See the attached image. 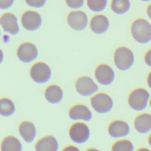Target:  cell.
<instances>
[{
  "mask_svg": "<svg viewBox=\"0 0 151 151\" xmlns=\"http://www.w3.org/2000/svg\"><path fill=\"white\" fill-rule=\"evenodd\" d=\"M129 0H112L111 8L112 11L117 14H123L127 12L130 8Z\"/></svg>",
  "mask_w": 151,
  "mask_h": 151,
  "instance_id": "44dd1931",
  "label": "cell"
},
{
  "mask_svg": "<svg viewBox=\"0 0 151 151\" xmlns=\"http://www.w3.org/2000/svg\"><path fill=\"white\" fill-rule=\"evenodd\" d=\"M0 22L3 29L11 34H16L19 31V27L17 23V18L12 13L4 14L0 19Z\"/></svg>",
  "mask_w": 151,
  "mask_h": 151,
  "instance_id": "4fadbf2b",
  "label": "cell"
},
{
  "mask_svg": "<svg viewBox=\"0 0 151 151\" xmlns=\"http://www.w3.org/2000/svg\"><path fill=\"white\" fill-rule=\"evenodd\" d=\"M69 135L73 141L78 143H82L88 140L90 130L86 124L82 122H76L70 127Z\"/></svg>",
  "mask_w": 151,
  "mask_h": 151,
  "instance_id": "8992f818",
  "label": "cell"
},
{
  "mask_svg": "<svg viewBox=\"0 0 151 151\" xmlns=\"http://www.w3.org/2000/svg\"><path fill=\"white\" fill-rule=\"evenodd\" d=\"M134 55L127 47H120L117 48L114 54V61L116 67L121 70L129 69L134 63Z\"/></svg>",
  "mask_w": 151,
  "mask_h": 151,
  "instance_id": "3957f363",
  "label": "cell"
},
{
  "mask_svg": "<svg viewBox=\"0 0 151 151\" xmlns=\"http://www.w3.org/2000/svg\"><path fill=\"white\" fill-rule=\"evenodd\" d=\"M30 76L35 82L44 83L51 77V70L49 66L44 63H35L31 68Z\"/></svg>",
  "mask_w": 151,
  "mask_h": 151,
  "instance_id": "5b68a950",
  "label": "cell"
},
{
  "mask_svg": "<svg viewBox=\"0 0 151 151\" xmlns=\"http://www.w3.org/2000/svg\"><path fill=\"white\" fill-rule=\"evenodd\" d=\"M131 33L137 42L147 44L151 41V24L143 18L137 19L132 24Z\"/></svg>",
  "mask_w": 151,
  "mask_h": 151,
  "instance_id": "6da1fadb",
  "label": "cell"
},
{
  "mask_svg": "<svg viewBox=\"0 0 151 151\" xmlns=\"http://www.w3.org/2000/svg\"><path fill=\"white\" fill-rule=\"evenodd\" d=\"M134 126L138 132L142 134L151 131V114L144 113L138 115L134 119Z\"/></svg>",
  "mask_w": 151,
  "mask_h": 151,
  "instance_id": "5bb4252c",
  "label": "cell"
},
{
  "mask_svg": "<svg viewBox=\"0 0 151 151\" xmlns=\"http://www.w3.org/2000/svg\"><path fill=\"white\" fill-rule=\"evenodd\" d=\"M106 4L107 0H87V4L88 8L96 12L103 10Z\"/></svg>",
  "mask_w": 151,
  "mask_h": 151,
  "instance_id": "cb8c5ba5",
  "label": "cell"
},
{
  "mask_svg": "<svg viewBox=\"0 0 151 151\" xmlns=\"http://www.w3.org/2000/svg\"><path fill=\"white\" fill-rule=\"evenodd\" d=\"M145 61L146 65L151 67V49L149 50L145 55Z\"/></svg>",
  "mask_w": 151,
  "mask_h": 151,
  "instance_id": "83f0119b",
  "label": "cell"
},
{
  "mask_svg": "<svg viewBox=\"0 0 151 151\" xmlns=\"http://www.w3.org/2000/svg\"><path fill=\"white\" fill-rule=\"evenodd\" d=\"M19 132L23 139L27 142H31L34 140L36 130L34 124L28 121H24L19 126Z\"/></svg>",
  "mask_w": 151,
  "mask_h": 151,
  "instance_id": "ac0fdd59",
  "label": "cell"
},
{
  "mask_svg": "<svg viewBox=\"0 0 151 151\" xmlns=\"http://www.w3.org/2000/svg\"><path fill=\"white\" fill-rule=\"evenodd\" d=\"M71 119H82L88 121L91 119L92 114L88 107L83 104H77L71 107L68 113Z\"/></svg>",
  "mask_w": 151,
  "mask_h": 151,
  "instance_id": "9a60e30c",
  "label": "cell"
},
{
  "mask_svg": "<svg viewBox=\"0 0 151 151\" xmlns=\"http://www.w3.org/2000/svg\"><path fill=\"white\" fill-rule=\"evenodd\" d=\"M109 134L113 137L119 138L127 136L130 132V127L127 123L117 120L110 123L108 126Z\"/></svg>",
  "mask_w": 151,
  "mask_h": 151,
  "instance_id": "7c38bea8",
  "label": "cell"
},
{
  "mask_svg": "<svg viewBox=\"0 0 151 151\" xmlns=\"http://www.w3.org/2000/svg\"><path fill=\"white\" fill-rule=\"evenodd\" d=\"M148 143H149V145L151 146V134L149 135V136L148 137Z\"/></svg>",
  "mask_w": 151,
  "mask_h": 151,
  "instance_id": "1f68e13d",
  "label": "cell"
},
{
  "mask_svg": "<svg viewBox=\"0 0 151 151\" xmlns=\"http://www.w3.org/2000/svg\"><path fill=\"white\" fill-rule=\"evenodd\" d=\"M46 0H25L27 4L32 7L40 8L42 6Z\"/></svg>",
  "mask_w": 151,
  "mask_h": 151,
  "instance_id": "484cf974",
  "label": "cell"
},
{
  "mask_svg": "<svg viewBox=\"0 0 151 151\" xmlns=\"http://www.w3.org/2000/svg\"><path fill=\"white\" fill-rule=\"evenodd\" d=\"M141 1H144V2H148V1H151V0H141Z\"/></svg>",
  "mask_w": 151,
  "mask_h": 151,
  "instance_id": "836d02e7",
  "label": "cell"
},
{
  "mask_svg": "<svg viewBox=\"0 0 151 151\" xmlns=\"http://www.w3.org/2000/svg\"><path fill=\"white\" fill-rule=\"evenodd\" d=\"M45 97L47 101L51 103H57L63 98V91L61 88L55 84L48 86L45 91Z\"/></svg>",
  "mask_w": 151,
  "mask_h": 151,
  "instance_id": "d6986e66",
  "label": "cell"
},
{
  "mask_svg": "<svg viewBox=\"0 0 151 151\" xmlns=\"http://www.w3.org/2000/svg\"><path fill=\"white\" fill-rule=\"evenodd\" d=\"M14 0H0V8L5 9L9 8L13 4Z\"/></svg>",
  "mask_w": 151,
  "mask_h": 151,
  "instance_id": "4316f807",
  "label": "cell"
},
{
  "mask_svg": "<svg viewBox=\"0 0 151 151\" xmlns=\"http://www.w3.org/2000/svg\"><path fill=\"white\" fill-rule=\"evenodd\" d=\"M63 150H78V149L74 146H68L67 147L64 148Z\"/></svg>",
  "mask_w": 151,
  "mask_h": 151,
  "instance_id": "f1b7e54d",
  "label": "cell"
},
{
  "mask_svg": "<svg viewBox=\"0 0 151 151\" xmlns=\"http://www.w3.org/2000/svg\"><path fill=\"white\" fill-rule=\"evenodd\" d=\"M38 55L36 47L30 42H24L21 44L17 50V55L19 59L25 63H29L35 60Z\"/></svg>",
  "mask_w": 151,
  "mask_h": 151,
  "instance_id": "9c48e42d",
  "label": "cell"
},
{
  "mask_svg": "<svg viewBox=\"0 0 151 151\" xmlns=\"http://www.w3.org/2000/svg\"><path fill=\"white\" fill-rule=\"evenodd\" d=\"M149 100V93L145 88H138L130 93L128 97V103L133 110L142 111L146 108Z\"/></svg>",
  "mask_w": 151,
  "mask_h": 151,
  "instance_id": "7a4b0ae2",
  "label": "cell"
},
{
  "mask_svg": "<svg viewBox=\"0 0 151 151\" xmlns=\"http://www.w3.org/2000/svg\"><path fill=\"white\" fill-rule=\"evenodd\" d=\"M22 26L28 30L34 31L38 29L41 24L40 14L34 11H27L21 16Z\"/></svg>",
  "mask_w": 151,
  "mask_h": 151,
  "instance_id": "ba28073f",
  "label": "cell"
},
{
  "mask_svg": "<svg viewBox=\"0 0 151 151\" xmlns=\"http://www.w3.org/2000/svg\"><path fill=\"white\" fill-rule=\"evenodd\" d=\"M109 25L107 18L103 15L99 14L94 16L90 22L91 29L96 34H102L106 32Z\"/></svg>",
  "mask_w": 151,
  "mask_h": 151,
  "instance_id": "2e32d148",
  "label": "cell"
},
{
  "mask_svg": "<svg viewBox=\"0 0 151 151\" xmlns=\"http://www.w3.org/2000/svg\"><path fill=\"white\" fill-rule=\"evenodd\" d=\"M68 6L71 8H78L81 7L84 3V0H65Z\"/></svg>",
  "mask_w": 151,
  "mask_h": 151,
  "instance_id": "d4e9b609",
  "label": "cell"
},
{
  "mask_svg": "<svg viewBox=\"0 0 151 151\" xmlns=\"http://www.w3.org/2000/svg\"><path fill=\"white\" fill-rule=\"evenodd\" d=\"M15 111V106L12 101L8 98H2L0 101V112L5 116L12 114Z\"/></svg>",
  "mask_w": 151,
  "mask_h": 151,
  "instance_id": "7402d4cb",
  "label": "cell"
},
{
  "mask_svg": "<svg viewBox=\"0 0 151 151\" xmlns=\"http://www.w3.org/2000/svg\"><path fill=\"white\" fill-rule=\"evenodd\" d=\"M133 145L130 141L127 139L120 140L115 142L111 150H123V151H132L133 150Z\"/></svg>",
  "mask_w": 151,
  "mask_h": 151,
  "instance_id": "603a6c76",
  "label": "cell"
},
{
  "mask_svg": "<svg viewBox=\"0 0 151 151\" xmlns=\"http://www.w3.org/2000/svg\"><path fill=\"white\" fill-rule=\"evenodd\" d=\"M1 149L2 151H20L22 149V145L17 137L8 136L2 140Z\"/></svg>",
  "mask_w": 151,
  "mask_h": 151,
  "instance_id": "ffe728a7",
  "label": "cell"
},
{
  "mask_svg": "<svg viewBox=\"0 0 151 151\" xmlns=\"http://www.w3.org/2000/svg\"><path fill=\"white\" fill-rule=\"evenodd\" d=\"M146 12H147V16H148L149 18L151 19V4H150L147 6V9H146Z\"/></svg>",
  "mask_w": 151,
  "mask_h": 151,
  "instance_id": "f546056e",
  "label": "cell"
},
{
  "mask_svg": "<svg viewBox=\"0 0 151 151\" xmlns=\"http://www.w3.org/2000/svg\"><path fill=\"white\" fill-rule=\"evenodd\" d=\"M95 77L98 82L103 85H109L114 80V74L112 68L106 64H100L95 70Z\"/></svg>",
  "mask_w": 151,
  "mask_h": 151,
  "instance_id": "8fae6325",
  "label": "cell"
},
{
  "mask_svg": "<svg viewBox=\"0 0 151 151\" xmlns=\"http://www.w3.org/2000/svg\"><path fill=\"white\" fill-rule=\"evenodd\" d=\"M67 22L72 28L78 31L83 30L87 26V17L81 11H73L68 15Z\"/></svg>",
  "mask_w": 151,
  "mask_h": 151,
  "instance_id": "30bf717a",
  "label": "cell"
},
{
  "mask_svg": "<svg viewBox=\"0 0 151 151\" xmlns=\"http://www.w3.org/2000/svg\"><path fill=\"white\" fill-rule=\"evenodd\" d=\"M37 151H56L58 150V143L52 136H47L38 140L35 144Z\"/></svg>",
  "mask_w": 151,
  "mask_h": 151,
  "instance_id": "e0dca14e",
  "label": "cell"
},
{
  "mask_svg": "<svg viewBox=\"0 0 151 151\" xmlns=\"http://www.w3.org/2000/svg\"><path fill=\"white\" fill-rule=\"evenodd\" d=\"M149 105H150V108H151V98H150V100H149Z\"/></svg>",
  "mask_w": 151,
  "mask_h": 151,
  "instance_id": "d6a6232c",
  "label": "cell"
},
{
  "mask_svg": "<svg viewBox=\"0 0 151 151\" xmlns=\"http://www.w3.org/2000/svg\"><path fill=\"white\" fill-rule=\"evenodd\" d=\"M90 103L93 109L99 113H107L113 107L112 99L109 95L103 93L93 96L90 99Z\"/></svg>",
  "mask_w": 151,
  "mask_h": 151,
  "instance_id": "277c9868",
  "label": "cell"
},
{
  "mask_svg": "<svg viewBox=\"0 0 151 151\" xmlns=\"http://www.w3.org/2000/svg\"><path fill=\"white\" fill-rule=\"evenodd\" d=\"M76 88L80 94L88 96L97 91L98 87L90 77L82 76L77 80Z\"/></svg>",
  "mask_w": 151,
  "mask_h": 151,
  "instance_id": "52a82bcc",
  "label": "cell"
},
{
  "mask_svg": "<svg viewBox=\"0 0 151 151\" xmlns=\"http://www.w3.org/2000/svg\"><path fill=\"white\" fill-rule=\"evenodd\" d=\"M147 83L149 88L151 89V71L149 73L147 78Z\"/></svg>",
  "mask_w": 151,
  "mask_h": 151,
  "instance_id": "4dcf8cb0",
  "label": "cell"
}]
</instances>
